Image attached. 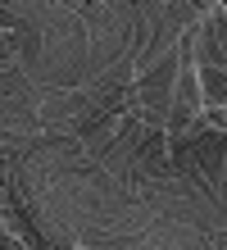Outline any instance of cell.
<instances>
[{"mask_svg": "<svg viewBox=\"0 0 227 250\" xmlns=\"http://www.w3.org/2000/svg\"><path fill=\"white\" fill-rule=\"evenodd\" d=\"M195 82H200V96L205 100L227 105V68H200V73H195Z\"/></svg>", "mask_w": 227, "mask_h": 250, "instance_id": "obj_1", "label": "cell"}, {"mask_svg": "<svg viewBox=\"0 0 227 250\" xmlns=\"http://www.w3.org/2000/svg\"><path fill=\"white\" fill-rule=\"evenodd\" d=\"M205 23H209V32H214L218 50H223V60H227V14H223V9H209V14H205Z\"/></svg>", "mask_w": 227, "mask_h": 250, "instance_id": "obj_2", "label": "cell"}]
</instances>
